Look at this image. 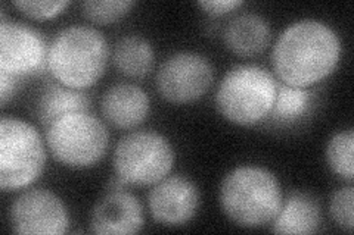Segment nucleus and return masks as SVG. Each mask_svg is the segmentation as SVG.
<instances>
[{
	"label": "nucleus",
	"mask_w": 354,
	"mask_h": 235,
	"mask_svg": "<svg viewBox=\"0 0 354 235\" xmlns=\"http://www.w3.org/2000/svg\"><path fill=\"white\" fill-rule=\"evenodd\" d=\"M143 223V207L138 197L126 190H118L108 192L97 201L91 214L88 229L99 235H126L138 234Z\"/></svg>",
	"instance_id": "obj_12"
},
{
	"label": "nucleus",
	"mask_w": 354,
	"mask_h": 235,
	"mask_svg": "<svg viewBox=\"0 0 354 235\" xmlns=\"http://www.w3.org/2000/svg\"><path fill=\"white\" fill-rule=\"evenodd\" d=\"M49 48L35 28L8 21H0V72L22 78L40 75L48 68Z\"/></svg>",
	"instance_id": "obj_9"
},
{
	"label": "nucleus",
	"mask_w": 354,
	"mask_h": 235,
	"mask_svg": "<svg viewBox=\"0 0 354 235\" xmlns=\"http://www.w3.org/2000/svg\"><path fill=\"white\" fill-rule=\"evenodd\" d=\"M278 83L259 65H236L229 70L216 92V106L226 121L239 127L257 125L269 118Z\"/></svg>",
	"instance_id": "obj_4"
},
{
	"label": "nucleus",
	"mask_w": 354,
	"mask_h": 235,
	"mask_svg": "<svg viewBox=\"0 0 354 235\" xmlns=\"http://www.w3.org/2000/svg\"><path fill=\"white\" fill-rule=\"evenodd\" d=\"M242 5V0H203V2H198V6L212 17L227 15Z\"/></svg>",
	"instance_id": "obj_23"
},
{
	"label": "nucleus",
	"mask_w": 354,
	"mask_h": 235,
	"mask_svg": "<svg viewBox=\"0 0 354 235\" xmlns=\"http://www.w3.org/2000/svg\"><path fill=\"white\" fill-rule=\"evenodd\" d=\"M19 78L9 75L6 72H0V103L5 108L8 100L12 99L18 90Z\"/></svg>",
	"instance_id": "obj_24"
},
{
	"label": "nucleus",
	"mask_w": 354,
	"mask_h": 235,
	"mask_svg": "<svg viewBox=\"0 0 354 235\" xmlns=\"http://www.w3.org/2000/svg\"><path fill=\"white\" fill-rule=\"evenodd\" d=\"M46 143L55 161L73 170H86L104 159L109 131L88 110L73 112L46 128Z\"/></svg>",
	"instance_id": "obj_6"
},
{
	"label": "nucleus",
	"mask_w": 354,
	"mask_h": 235,
	"mask_svg": "<svg viewBox=\"0 0 354 235\" xmlns=\"http://www.w3.org/2000/svg\"><path fill=\"white\" fill-rule=\"evenodd\" d=\"M341 50L334 28L317 19H300L276 39L272 65L283 84L310 88L335 71Z\"/></svg>",
	"instance_id": "obj_1"
},
{
	"label": "nucleus",
	"mask_w": 354,
	"mask_h": 235,
	"mask_svg": "<svg viewBox=\"0 0 354 235\" xmlns=\"http://www.w3.org/2000/svg\"><path fill=\"white\" fill-rule=\"evenodd\" d=\"M109 53V44L101 31L71 25L52 40L48 70L57 83L74 90H86L105 74Z\"/></svg>",
	"instance_id": "obj_3"
},
{
	"label": "nucleus",
	"mask_w": 354,
	"mask_h": 235,
	"mask_svg": "<svg viewBox=\"0 0 354 235\" xmlns=\"http://www.w3.org/2000/svg\"><path fill=\"white\" fill-rule=\"evenodd\" d=\"M88 108H91V99L83 90H74L59 83H50L40 93L37 116L40 124L48 128L57 119L73 112L88 110Z\"/></svg>",
	"instance_id": "obj_16"
},
{
	"label": "nucleus",
	"mask_w": 354,
	"mask_h": 235,
	"mask_svg": "<svg viewBox=\"0 0 354 235\" xmlns=\"http://www.w3.org/2000/svg\"><path fill=\"white\" fill-rule=\"evenodd\" d=\"M198 187L182 175L165 176L152 185L148 194L151 216L165 227H182L191 222L199 209Z\"/></svg>",
	"instance_id": "obj_11"
},
{
	"label": "nucleus",
	"mask_w": 354,
	"mask_h": 235,
	"mask_svg": "<svg viewBox=\"0 0 354 235\" xmlns=\"http://www.w3.org/2000/svg\"><path fill=\"white\" fill-rule=\"evenodd\" d=\"M218 203L223 214L242 228H261L278 216L282 188L273 172L243 165L232 170L220 184Z\"/></svg>",
	"instance_id": "obj_2"
},
{
	"label": "nucleus",
	"mask_w": 354,
	"mask_h": 235,
	"mask_svg": "<svg viewBox=\"0 0 354 235\" xmlns=\"http://www.w3.org/2000/svg\"><path fill=\"white\" fill-rule=\"evenodd\" d=\"M353 210H354L353 185L338 188L330 197L329 214L337 225L347 232H353V227H354Z\"/></svg>",
	"instance_id": "obj_21"
},
{
	"label": "nucleus",
	"mask_w": 354,
	"mask_h": 235,
	"mask_svg": "<svg viewBox=\"0 0 354 235\" xmlns=\"http://www.w3.org/2000/svg\"><path fill=\"white\" fill-rule=\"evenodd\" d=\"M312 106V94L308 88H298L291 85H278L270 118L278 124H294L303 118Z\"/></svg>",
	"instance_id": "obj_18"
},
{
	"label": "nucleus",
	"mask_w": 354,
	"mask_h": 235,
	"mask_svg": "<svg viewBox=\"0 0 354 235\" xmlns=\"http://www.w3.org/2000/svg\"><path fill=\"white\" fill-rule=\"evenodd\" d=\"M214 80L213 65L195 52H177L165 59L157 74V90L173 105H187L201 99Z\"/></svg>",
	"instance_id": "obj_8"
},
{
	"label": "nucleus",
	"mask_w": 354,
	"mask_h": 235,
	"mask_svg": "<svg viewBox=\"0 0 354 235\" xmlns=\"http://www.w3.org/2000/svg\"><path fill=\"white\" fill-rule=\"evenodd\" d=\"M135 5L133 0H87L82 8L88 21L99 25H109L126 17Z\"/></svg>",
	"instance_id": "obj_20"
},
{
	"label": "nucleus",
	"mask_w": 354,
	"mask_h": 235,
	"mask_svg": "<svg viewBox=\"0 0 354 235\" xmlns=\"http://www.w3.org/2000/svg\"><path fill=\"white\" fill-rule=\"evenodd\" d=\"M151 102L136 84L120 83L109 87L101 100V112L111 125L120 130L136 128L147 121Z\"/></svg>",
	"instance_id": "obj_13"
},
{
	"label": "nucleus",
	"mask_w": 354,
	"mask_h": 235,
	"mask_svg": "<svg viewBox=\"0 0 354 235\" xmlns=\"http://www.w3.org/2000/svg\"><path fill=\"white\" fill-rule=\"evenodd\" d=\"M155 53L151 43L139 36H126L117 41L113 61L115 68L126 76L143 78L153 66Z\"/></svg>",
	"instance_id": "obj_17"
},
{
	"label": "nucleus",
	"mask_w": 354,
	"mask_h": 235,
	"mask_svg": "<svg viewBox=\"0 0 354 235\" xmlns=\"http://www.w3.org/2000/svg\"><path fill=\"white\" fill-rule=\"evenodd\" d=\"M325 159L335 175L348 183L354 180V131L351 128L330 137L326 144Z\"/></svg>",
	"instance_id": "obj_19"
},
{
	"label": "nucleus",
	"mask_w": 354,
	"mask_h": 235,
	"mask_svg": "<svg viewBox=\"0 0 354 235\" xmlns=\"http://www.w3.org/2000/svg\"><path fill=\"white\" fill-rule=\"evenodd\" d=\"M14 6L30 19L46 21L59 17L64 10L70 6L66 0H58V2H48V0H17Z\"/></svg>",
	"instance_id": "obj_22"
},
{
	"label": "nucleus",
	"mask_w": 354,
	"mask_h": 235,
	"mask_svg": "<svg viewBox=\"0 0 354 235\" xmlns=\"http://www.w3.org/2000/svg\"><path fill=\"white\" fill-rule=\"evenodd\" d=\"M46 166V147L35 125L3 116L0 122V188L22 192L35 184Z\"/></svg>",
	"instance_id": "obj_5"
},
{
	"label": "nucleus",
	"mask_w": 354,
	"mask_h": 235,
	"mask_svg": "<svg viewBox=\"0 0 354 235\" xmlns=\"http://www.w3.org/2000/svg\"><path fill=\"white\" fill-rule=\"evenodd\" d=\"M226 48L241 58H252L263 53L272 40L269 22L259 14H242L232 19L225 28Z\"/></svg>",
	"instance_id": "obj_14"
},
{
	"label": "nucleus",
	"mask_w": 354,
	"mask_h": 235,
	"mask_svg": "<svg viewBox=\"0 0 354 235\" xmlns=\"http://www.w3.org/2000/svg\"><path fill=\"white\" fill-rule=\"evenodd\" d=\"M9 221L12 231L22 235H62L70 228L64 201L44 188L21 193L10 206Z\"/></svg>",
	"instance_id": "obj_10"
},
{
	"label": "nucleus",
	"mask_w": 354,
	"mask_h": 235,
	"mask_svg": "<svg viewBox=\"0 0 354 235\" xmlns=\"http://www.w3.org/2000/svg\"><path fill=\"white\" fill-rule=\"evenodd\" d=\"M322 214L317 200L310 194L295 192L288 196L278 216L272 222L274 234H315L319 231Z\"/></svg>",
	"instance_id": "obj_15"
},
{
	"label": "nucleus",
	"mask_w": 354,
	"mask_h": 235,
	"mask_svg": "<svg viewBox=\"0 0 354 235\" xmlns=\"http://www.w3.org/2000/svg\"><path fill=\"white\" fill-rule=\"evenodd\" d=\"M176 154L169 139L157 131H135L114 149V174L127 185H155L173 170Z\"/></svg>",
	"instance_id": "obj_7"
}]
</instances>
